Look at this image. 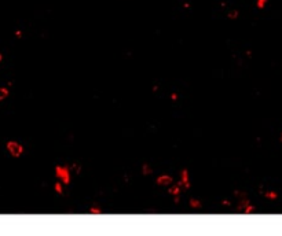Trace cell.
Listing matches in <instances>:
<instances>
[{
    "instance_id": "cell-8",
    "label": "cell",
    "mask_w": 282,
    "mask_h": 236,
    "mask_svg": "<svg viewBox=\"0 0 282 236\" xmlns=\"http://www.w3.org/2000/svg\"><path fill=\"white\" fill-rule=\"evenodd\" d=\"M189 206H190L191 209H200L201 206H202V203H201L198 199H193V198H191V199L189 200Z\"/></svg>"
},
{
    "instance_id": "cell-4",
    "label": "cell",
    "mask_w": 282,
    "mask_h": 236,
    "mask_svg": "<svg viewBox=\"0 0 282 236\" xmlns=\"http://www.w3.org/2000/svg\"><path fill=\"white\" fill-rule=\"evenodd\" d=\"M172 183H173V178L169 174H161V176H158L155 178V184L160 187H169Z\"/></svg>"
},
{
    "instance_id": "cell-15",
    "label": "cell",
    "mask_w": 282,
    "mask_h": 236,
    "mask_svg": "<svg viewBox=\"0 0 282 236\" xmlns=\"http://www.w3.org/2000/svg\"><path fill=\"white\" fill-rule=\"evenodd\" d=\"M264 1H266V0H259V7H263Z\"/></svg>"
},
{
    "instance_id": "cell-17",
    "label": "cell",
    "mask_w": 282,
    "mask_h": 236,
    "mask_svg": "<svg viewBox=\"0 0 282 236\" xmlns=\"http://www.w3.org/2000/svg\"><path fill=\"white\" fill-rule=\"evenodd\" d=\"M281 141H282V133H281Z\"/></svg>"
},
{
    "instance_id": "cell-3",
    "label": "cell",
    "mask_w": 282,
    "mask_h": 236,
    "mask_svg": "<svg viewBox=\"0 0 282 236\" xmlns=\"http://www.w3.org/2000/svg\"><path fill=\"white\" fill-rule=\"evenodd\" d=\"M179 184L182 185V188H186V190H189V188L191 187L190 174H189V170H187V169L180 170V174H179Z\"/></svg>"
},
{
    "instance_id": "cell-11",
    "label": "cell",
    "mask_w": 282,
    "mask_h": 236,
    "mask_svg": "<svg viewBox=\"0 0 282 236\" xmlns=\"http://www.w3.org/2000/svg\"><path fill=\"white\" fill-rule=\"evenodd\" d=\"M91 214H100L102 213V210L99 209V207H96V206H92V207H90V210H88Z\"/></svg>"
},
{
    "instance_id": "cell-7",
    "label": "cell",
    "mask_w": 282,
    "mask_h": 236,
    "mask_svg": "<svg viewBox=\"0 0 282 236\" xmlns=\"http://www.w3.org/2000/svg\"><path fill=\"white\" fill-rule=\"evenodd\" d=\"M142 174L143 176H150L153 174V168L149 164H143L142 165Z\"/></svg>"
},
{
    "instance_id": "cell-10",
    "label": "cell",
    "mask_w": 282,
    "mask_h": 236,
    "mask_svg": "<svg viewBox=\"0 0 282 236\" xmlns=\"http://www.w3.org/2000/svg\"><path fill=\"white\" fill-rule=\"evenodd\" d=\"M8 89L7 88H4V86H1L0 88V100H3V99H6L7 96H8Z\"/></svg>"
},
{
    "instance_id": "cell-2",
    "label": "cell",
    "mask_w": 282,
    "mask_h": 236,
    "mask_svg": "<svg viewBox=\"0 0 282 236\" xmlns=\"http://www.w3.org/2000/svg\"><path fill=\"white\" fill-rule=\"evenodd\" d=\"M6 147H7L8 152L13 155L14 158H18V157H21L22 152H23V147L19 144V143H17V141H7Z\"/></svg>"
},
{
    "instance_id": "cell-14",
    "label": "cell",
    "mask_w": 282,
    "mask_h": 236,
    "mask_svg": "<svg viewBox=\"0 0 282 236\" xmlns=\"http://www.w3.org/2000/svg\"><path fill=\"white\" fill-rule=\"evenodd\" d=\"M177 98H179V96H177V93H172V95H171V99H172V100H176Z\"/></svg>"
},
{
    "instance_id": "cell-16",
    "label": "cell",
    "mask_w": 282,
    "mask_h": 236,
    "mask_svg": "<svg viewBox=\"0 0 282 236\" xmlns=\"http://www.w3.org/2000/svg\"><path fill=\"white\" fill-rule=\"evenodd\" d=\"M1 59H3V55L0 54V62H1Z\"/></svg>"
},
{
    "instance_id": "cell-9",
    "label": "cell",
    "mask_w": 282,
    "mask_h": 236,
    "mask_svg": "<svg viewBox=\"0 0 282 236\" xmlns=\"http://www.w3.org/2000/svg\"><path fill=\"white\" fill-rule=\"evenodd\" d=\"M263 195L267 198V199H275L277 198V192H274V191H266V192H263Z\"/></svg>"
},
{
    "instance_id": "cell-13",
    "label": "cell",
    "mask_w": 282,
    "mask_h": 236,
    "mask_svg": "<svg viewBox=\"0 0 282 236\" xmlns=\"http://www.w3.org/2000/svg\"><path fill=\"white\" fill-rule=\"evenodd\" d=\"M222 204H223V206H230V204H231V203H230L228 200H226V199H224V200H222Z\"/></svg>"
},
{
    "instance_id": "cell-5",
    "label": "cell",
    "mask_w": 282,
    "mask_h": 236,
    "mask_svg": "<svg viewBox=\"0 0 282 236\" xmlns=\"http://www.w3.org/2000/svg\"><path fill=\"white\" fill-rule=\"evenodd\" d=\"M180 191H182V185L179 184V183H176L175 185H169L168 188V194L169 195H172V196H176V195H180Z\"/></svg>"
},
{
    "instance_id": "cell-6",
    "label": "cell",
    "mask_w": 282,
    "mask_h": 236,
    "mask_svg": "<svg viewBox=\"0 0 282 236\" xmlns=\"http://www.w3.org/2000/svg\"><path fill=\"white\" fill-rule=\"evenodd\" d=\"M65 184L62 181H59V180H57V181L54 183V191L57 192V194H59V195H62L64 194V191H65Z\"/></svg>"
},
{
    "instance_id": "cell-1",
    "label": "cell",
    "mask_w": 282,
    "mask_h": 236,
    "mask_svg": "<svg viewBox=\"0 0 282 236\" xmlns=\"http://www.w3.org/2000/svg\"><path fill=\"white\" fill-rule=\"evenodd\" d=\"M54 173H55L57 180L62 181L65 185L70 184V180H72V176H70L72 169H70V166H66V165H57L55 169H54Z\"/></svg>"
},
{
    "instance_id": "cell-12",
    "label": "cell",
    "mask_w": 282,
    "mask_h": 236,
    "mask_svg": "<svg viewBox=\"0 0 282 236\" xmlns=\"http://www.w3.org/2000/svg\"><path fill=\"white\" fill-rule=\"evenodd\" d=\"M70 169L72 170H74V172H77V173H80L81 172V166L78 164H72V166H70Z\"/></svg>"
}]
</instances>
